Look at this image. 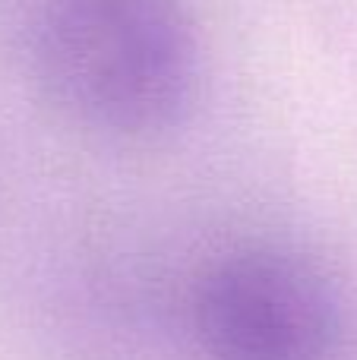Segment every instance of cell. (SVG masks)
<instances>
[{"label": "cell", "mask_w": 357, "mask_h": 360, "mask_svg": "<svg viewBox=\"0 0 357 360\" xmlns=\"http://www.w3.org/2000/svg\"><path fill=\"white\" fill-rule=\"evenodd\" d=\"M48 98L108 136L181 124L200 82V48L181 0H48L35 35Z\"/></svg>", "instance_id": "obj_1"}, {"label": "cell", "mask_w": 357, "mask_h": 360, "mask_svg": "<svg viewBox=\"0 0 357 360\" xmlns=\"http://www.w3.org/2000/svg\"><path fill=\"white\" fill-rule=\"evenodd\" d=\"M193 323L209 360H332L339 345L326 275L275 247L215 262L196 288Z\"/></svg>", "instance_id": "obj_2"}]
</instances>
